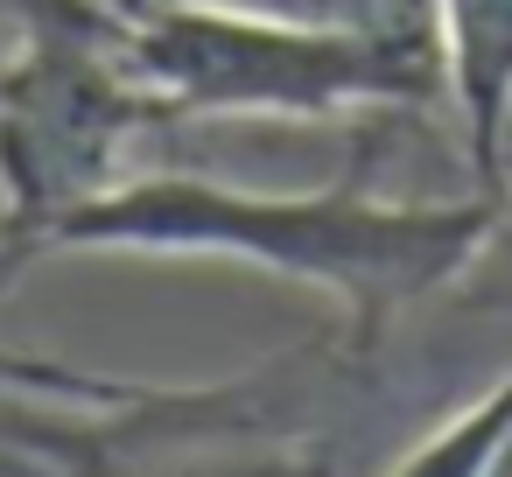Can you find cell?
I'll return each mask as SVG.
<instances>
[{"mask_svg": "<svg viewBox=\"0 0 512 477\" xmlns=\"http://www.w3.org/2000/svg\"><path fill=\"white\" fill-rule=\"evenodd\" d=\"M309 29H358V36H435V0H232Z\"/></svg>", "mask_w": 512, "mask_h": 477, "instance_id": "6", "label": "cell"}, {"mask_svg": "<svg viewBox=\"0 0 512 477\" xmlns=\"http://www.w3.org/2000/svg\"><path fill=\"white\" fill-rule=\"evenodd\" d=\"M29 260H43V246L29 239V225H22L8 204H0V295L22 281V267H29Z\"/></svg>", "mask_w": 512, "mask_h": 477, "instance_id": "9", "label": "cell"}, {"mask_svg": "<svg viewBox=\"0 0 512 477\" xmlns=\"http://www.w3.org/2000/svg\"><path fill=\"white\" fill-rule=\"evenodd\" d=\"M29 36H36V22H29V15H15V8H0V64H8V57H15V50H22Z\"/></svg>", "mask_w": 512, "mask_h": 477, "instance_id": "10", "label": "cell"}, {"mask_svg": "<svg viewBox=\"0 0 512 477\" xmlns=\"http://www.w3.org/2000/svg\"><path fill=\"white\" fill-rule=\"evenodd\" d=\"M456 295L491 302V309H505V316H512V183H498V190H491V218H484V239H477V253H470V267H463Z\"/></svg>", "mask_w": 512, "mask_h": 477, "instance_id": "7", "label": "cell"}, {"mask_svg": "<svg viewBox=\"0 0 512 477\" xmlns=\"http://www.w3.org/2000/svg\"><path fill=\"white\" fill-rule=\"evenodd\" d=\"M0 8L29 15L36 29H113L120 0H0Z\"/></svg>", "mask_w": 512, "mask_h": 477, "instance_id": "8", "label": "cell"}, {"mask_svg": "<svg viewBox=\"0 0 512 477\" xmlns=\"http://www.w3.org/2000/svg\"><path fill=\"white\" fill-rule=\"evenodd\" d=\"M442 106L463 134V162L491 197L512 141V0H435Z\"/></svg>", "mask_w": 512, "mask_h": 477, "instance_id": "4", "label": "cell"}, {"mask_svg": "<svg viewBox=\"0 0 512 477\" xmlns=\"http://www.w3.org/2000/svg\"><path fill=\"white\" fill-rule=\"evenodd\" d=\"M162 106L120 64L113 29H36L0 64V204L43 246L57 218L134 176V141Z\"/></svg>", "mask_w": 512, "mask_h": 477, "instance_id": "3", "label": "cell"}, {"mask_svg": "<svg viewBox=\"0 0 512 477\" xmlns=\"http://www.w3.org/2000/svg\"><path fill=\"white\" fill-rule=\"evenodd\" d=\"M120 64L162 120H358L442 106L435 36L309 29L232 0H120Z\"/></svg>", "mask_w": 512, "mask_h": 477, "instance_id": "2", "label": "cell"}, {"mask_svg": "<svg viewBox=\"0 0 512 477\" xmlns=\"http://www.w3.org/2000/svg\"><path fill=\"white\" fill-rule=\"evenodd\" d=\"M512 456V372L477 393L456 421H442L393 477H498Z\"/></svg>", "mask_w": 512, "mask_h": 477, "instance_id": "5", "label": "cell"}, {"mask_svg": "<svg viewBox=\"0 0 512 477\" xmlns=\"http://www.w3.org/2000/svg\"><path fill=\"white\" fill-rule=\"evenodd\" d=\"M491 197H379L358 176L323 190H239L211 176H127L50 225L43 253H148L225 260L295 281L337 309V330L372 351L400 309L463 281Z\"/></svg>", "mask_w": 512, "mask_h": 477, "instance_id": "1", "label": "cell"}]
</instances>
